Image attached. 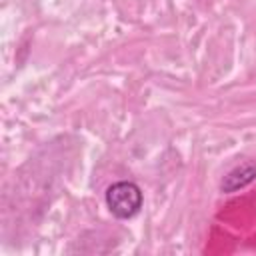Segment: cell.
<instances>
[{
    "label": "cell",
    "instance_id": "cell-1",
    "mask_svg": "<svg viewBox=\"0 0 256 256\" xmlns=\"http://www.w3.org/2000/svg\"><path fill=\"white\" fill-rule=\"evenodd\" d=\"M106 206L120 220L134 218L142 208V190H140V186L134 184V182H128V180L114 182L106 190Z\"/></svg>",
    "mask_w": 256,
    "mask_h": 256
},
{
    "label": "cell",
    "instance_id": "cell-2",
    "mask_svg": "<svg viewBox=\"0 0 256 256\" xmlns=\"http://www.w3.org/2000/svg\"><path fill=\"white\" fill-rule=\"evenodd\" d=\"M256 180V162H244L236 168H232L220 182V190L230 194L236 192L240 188H246L248 184H252Z\"/></svg>",
    "mask_w": 256,
    "mask_h": 256
}]
</instances>
